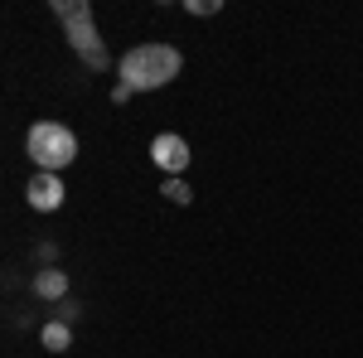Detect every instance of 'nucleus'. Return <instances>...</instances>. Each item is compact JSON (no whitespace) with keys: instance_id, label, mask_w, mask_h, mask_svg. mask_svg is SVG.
Wrapping results in <instances>:
<instances>
[{"instance_id":"obj_1","label":"nucleus","mask_w":363,"mask_h":358,"mask_svg":"<svg viewBox=\"0 0 363 358\" xmlns=\"http://www.w3.org/2000/svg\"><path fill=\"white\" fill-rule=\"evenodd\" d=\"M179 68H184V54L174 44H136L131 54H121V63H116L121 83L131 87V92H155V87L174 83Z\"/></svg>"},{"instance_id":"obj_2","label":"nucleus","mask_w":363,"mask_h":358,"mask_svg":"<svg viewBox=\"0 0 363 358\" xmlns=\"http://www.w3.org/2000/svg\"><path fill=\"white\" fill-rule=\"evenodd\" d=\"M25 155L44 169V174H58V169H68L78 160V136H73L63 121H34L25 131Z\"/></svg>"},{"instance_id":"obj_3","label":"nucleus","mask_w":363,"mask_h":358,"mask_svg":"<svg viewBox=\"0 0 363 358\" xmlns=\"http://www.w3.org/2000/svg\"><path fill=\"white\" fill-rule=\"evenodd\" d=\"M54 15L63 20L68 29V44L78 49L87 68H107V49H102V34L92 25V10H87V0H54Z\"/></svg>"},{"instance_id":"obj_4","label":"nucleus","mask_w":363,"mask_h":358,"mask_svg":"<svg viewBox=\"0 0 363 358\" xmlns=\"http://www.w3.org/2000/svg\"><path fill=\"white\" fill-rule=\"evenodd\" d=\"M150 160L165 169L169 179L184 174V165H189V140L179 136V131H160V136L150 140Z\"/></svg>"},{"instance_id":"obj_5","label":"nucleus","mask_w":363,"mask_h":358,"mask_svg":"<svg viewBox=\"0 0 363 358\" xmlns=\"http://www.w3.org/2000/svg\"><path fill=\"white\" fill-rule=\"evenodd\" d=\"M63 179H58V174H44V169H39V174H29V184H25V198H29V208H34V213H54V208H63Z\"/></svg>"},{"instance_id":"obj_6","label":"nucleus","mask_w":363,"mask_h":358,"mask_svg":"<svg viewBox=\"0 0 363 358\" xmlns=\"http://www.w3.org/2000/svg\"><path fill=\"white\" fill-rule=\"evenodd\" d=\"M34 296H39V301H63V296H68V272L44 267V272L34 276Z\"/></svg>"},{"instance_id":"obj_7","label":"nucleus","mask_w":363,"mask_h":358,"mask_svg":"<svg viewBox=\"0 0 363 358\" xmlns=\"http://www.w3.org/2000/svg\"><path fill=\"white\" fill-rule=\"evenodd\" d=\"M39 344H44L49 354H68V349H73V330H68L63 320H54V325L39 330Z\"/></svg>"},{"instance_id":"obj_8","label":"nucleus","mask_w":363,"mask_h":358,"mask_svg":"<svg viewBox=\"0 0 363 358\" xmlns=\"http://www.w3.org/2000/svg\"><path fill=\"white\" fill-rule=\"evenodd\" d=\"M160 194H165L169 203H189V198H194V194H189V184H184L179 174H174V179H165V184H160Z\"/></svg>"},{"instance_id":"obj_9","label":"nucleus","mask_w":363,"mask_h":358,"mask_svg":"<svg viewBox=\"0 0 363 358\" xmlns=\"http://www.w3.org/2000/svg\"><path fill=\"white\" fill-rule=\"evenodd\" d=\"M189 15H218V0H184Z\"/></svg>"}]
</instances>
